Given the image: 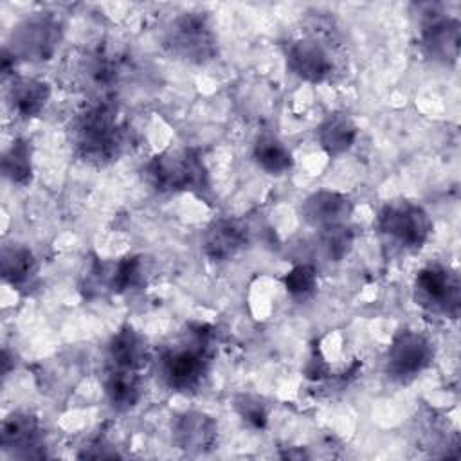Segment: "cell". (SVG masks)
<instances>
[{"instance_id":"1","label":"cell","mask_w":461,"mask_h":461,"mask_svg":"<svg viewBox=\"0 0 461 461\" xmlns=\"http://www.w3.org/2000/svg\"><path fill=\"white\" fill-rule=\"evenodd\" d=\"M67 131L74 155L94 167L117 162L133 142L113 101L90 99L72 115Z\"/></svg>"},{"instance_id":"2","label":"cell","mask_w":461,"mask_h":461,"mask_svg":"<svg viewBox=\"0 0 461 461\" xmlns=\"http://www.w3.org/2000/svg\"><path fill=\"white\" fill-rule=\"evenodd\" d=\"M187 335V340L169 346L158 358L160 380L176 393L196 391L203 384L211 364L209 333L205 328L196 326Z\"/></svg>"},{"instance_id":"3","label":"cell","mask_w":461,"mask_h":461,"mask_svg":"<svg viewBox=\"0 0 461 461\" xmlns=\"http://www.w3.org/2000/svg\"><path fill=\"white\" fill-rule=\"evenodd\" d=\"M149 185L166 194L198 193L209 187V175L203 160L193 148L166 149L149 158L144 167Z\"/></svg>"},{"instance_id":"4","label":"cell","mask_w":461,"mask_h":461,"mask_svg":"<svg viewBox=\"0 0 461 461\" xmlns=\"http://www.w3.org/2000/svg\"><path fill=\"white\" fill-rule=\"evenodd\" d=\"M162 45L171 56L193 65H205L218 54L216 32L200 11L176 14L164 29Z\"/></svg>"},{"instance_id":"5","label":"cell","mask_w":461,"mask_h":461,"mask_svg":"<svg viewBox=\"0 0 461 461\" xmlns=\"http://www.w3.org/2000/svg\"><path fill=\"white\" fill-rule=\"evenodd\" d=\"M376 229L384 240L400 250H420L430 238L434 223L420 203L405 198L382 205L376 216Z\"/></svg>"},{"instance_id":"6","label":"cell","mask_w":461,"mask_h":461,"mask_svg":"<svg viewBox=\"0 0 461 461\" xmlns=\"http://www.w3.org/2000/svg\"><path fill=\"white\" fill-rule=\"evenodd\" d=\"M63 32V22L56 13H31L16 27H13L5 49L18 61L43 63L56 56Z\"/></svg>"},{"instance_id":"7","label":"cell","mask_w":461,"mask_h":461,"mask_svg":"<svg viewBox=\"0 0 461 461\" xmlns=\"http://www.w3.org/2000/svg\"><path fill=\"white\" fill-rule=\"evenodd\" d=\"M414 301L430 315L456 321L461 308V283L454 268L429 263L416 272Z\"/></svg>"},{"instance_id":"8","label":"cell","mask_w":461,"mask_h":461,"mask_svg":"<svg viewBox=\"0 0 461 461\" xmlns=\"http://www.w3.org/2000/svg\"><path fill=\"white\" fill-rule=\"evenodd\" d=\"M434 360V344L416 330H400L393 335L385 355V375L396 384H409Z\"/></svg>"},{"instance_id":"9","label":"cell","mask_w":461,"mask_h":461,"mask_svg":"<svg viewBox=\"0 0 461 461\" xmlns=\"http://www.w3.org/2000/svg\"><path fill=\"white\" fill-rule=\"evenodd\" d=\"M427 11H420V36L418 43L423 56L438 65L454 67L459 58L461 47V23L456 16L423 5Z\"/></svg>"},{"instance_id":"10","label":"cell","mask_w":461,"mask_h":461,"mask_svg":"<svg viewBox=\"0 0 461 461\" xmlns=\"http://www.w3.org/2000/svg\"><path fill=\"white\" fill-rule=\"evenodd\" d=\"M74 79L95 101H112L110 95L121 79V59L106 49H88L72 65Z\"/></svg>"},{"instance_id":"11","label":"cell","mask_w":461,"mask_h":461,"mask_svg":"<svg viewBox=\"0 0 461 461\" xmlns=\"http://www.w3.org/2000/svg\"><path fill=\"white\" fill-rule=\"evenodd\" d=\"M286 67L299 79L317 85L331 77L335 61L328 45L315 34L294 38L286 45Z\"/></svg>"},{"instance_id":"12","label":"cell","mask_w":461,"mask_h":461,"mask_svg":"<svg viewBox=\"0 0 461 461\" xmlns=\"http://www.w3.org/2000/svg\"><path fill=\"white\" fill-rule=\"evenodd\" d=\"M301 214L317 230L348 225L353 214V200L340 191L319 189L303 200Z\"/></svg>"},{"instance_id":"13","label":"cell","mask_w":461,"mask_h":461,"mask_svg":"<svg viewBox=\"0 0 461 461\" xmlns=\"http://www.w3.org/2000/svg\"><path fill=\"white\" fill-rule=\"evenodd\" d=\"M175 445L193 456L211 452L218 443V423L200 411L180 412L171 425Z\"/></svg>"},{"instance_id":"14","label":"cell","mask_w":461,"mask_h":461,"mask_svg":"<svg viewBox=\"0 0 461 461\" xmlns=\"http://www.w3.org/2000/svg\"><path fill=\"white\" fill-rule=\"evenodd\" d=\"M2 447L18 457H41L43 429L29 411H13L2 421Z\"/></svg>"},{"instance_id":"15","label":"cell","mask_w":461,"mask_h":461,"mask_svg":"<svg viewBox=\"0 0 461 461\" xmlns=\"http://www.w3.org/2000/svg\"><path fill=\"white\" fill-rule=\"evenodd\" d=\"M247 243V227L243 221L234 218H218L211 221L202 236V250L214 263H223L236 258Z\"/></svg>"},{"instance_id":"16","label":"cell","mask_w":461,"mask_h":461,"mask_svg":"<svg viewBox=\"0 0 461 461\" xmlns=\"http://www.w3.org/2000/svg\"><path fill=\"white\" fill-rule=\"evenodd\" d=\"M52 95V88L45 79L14 76L5 92V101L9 110L20 119H34L38 117L49 99Z\"/></svg>"},{"instance_id":"17","label":"cell","mask_w":461,"mask_h":461,"mask_svg":"<svg viewBox=\"0 0 461 461\" xmlns=\"http://www.w3.org/2000/svg\"><path fill=\"white\" fill-rule=\"evenodd\" d=\"M90 274L92 279L86 283L88 288L94 285L95 288L101 286L112 294H124L144 281L142 261L137 256H124L113 263H97Z\"/></svg>"},{"instance_id":"18","label":"cell","mask_w":461,"mask_h":461,"mask_svg":"<svg viewBox=\"0 0 461 461\" xmlns=\"http://www.w3.org/2000/svg\"><path fill=\"white\" fill-rule=\"evenodd\" d=\"M315 137L321 149L330 158H335L353 148L358 137V128L346 112H331L319 122Z\"/></svg>"},{"instance_id":"19","label":"cell","mask_w":461,"mask_h":461,"mask_svg":"<svg viewBox=\"0 0 461 461\" xmlns=\"http://www.w3.org/2000/svg\"><path fill=\"white\" fill-rule=\"evenodd\" d=\"M149 362L146 339L131 326H122L108 342V366L142 371Z\"/></svg>"},{"instance_id":"20","label":"cell","mask_w":461,"mask_h":461,"mask_svg":"<svg viewBox=\"0 0 461 461\" xmlns=\"http://www.w3.org/2000/svg\"><path fill=\"white\" fill-rule=\"evenodd\" d=\"M104 394L108 403L119 411L126 412L133 409L142 396V376L140 371L106 366L104 371Z\"/></svg>"},{"instance_id":"21","label":"cell","mask_w":461,"mask_h":461,"mask_svg":"<svg viewBox=\"0 0 461 461\" xmlns=\"http://www.w3.org/2000/svg\"><path fill=\"white\" fill-rule=\"evenodd\" d=\"M2 277L13 288H25L36 276L38 263L32 250L22 243H9L2 247L0 256Z\"/></svg>"},{"instance_id":"22","label":"cell","mask_w":461,"mask_h":461,"mask_svg":"<svg viewBox=\"0 0 461 461\" xmlns=\"http://www.w3.org/2000/svg\"><path fill=\"white\" fill-rule=\"evenodd\" d=\"M256 164L272 176L288 173L294 166L292 151L276 135H261L254 144Z\"/></svg>"},{"instance_id":"23","label":"cell","mask_w":461,"mask_h":461,"mask_svg":"<svg viewBox=\"0 0 461 461\" xmlns=\"http://www.w3.org/2000/svg\"><path fill=\"white\" fill-rule=\"evenodd\" d=\"M2 173L14 185H27L32 180V146L27 139H14L2 157Z\"/></svg>"},{"instance_id":"24","label":"cell","mask_w":461,"mask_h":461,"mask_svg":"<svg viewBox=\"0 0 461 461\" xmlns=\"http://www.w3.org/2000/svg\"><path fill=\"white\" fill-rule=\"evenodd\" d=\"M317 272L312 265L301 263L283 276V286L294 301H306L317 292Z\"/></svg>"},{"instance_id":"25","label":"cell","mask_w":461,"mask_h":461,"mask_svg":"<svg viewBox=\"0 0 461 461\" xmlns=\"http://www.w3.org/2000/svg\"><path fill=\"white\" fill-rule=\"evenodd\" d=\"M321 247L330 261L344 259L353 247V232L348 225L321 230Z\"/></svg>"},{"instance_id":"26","label":"cell","mask_w":461,"mask_h":461,"mask_svg":"<svg viewBox=\"0 0 461 461\" xmlns=\"http://www.w3.org/2000/svg\"><path fill=\"white\" fill-rule=\"evenodd\" d=\"M234 411L238 412V416L243 420V423H247L252 429H265L267 421H268V409L263 403V400H259L254 394H236L234 396Z\"/></svg>"}]
</instances>
